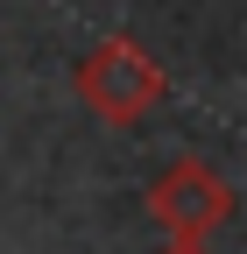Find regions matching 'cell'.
<instances>
[{
  "label": "cell",
  "mask_w": 247,
  "mask_h": 254,
  "mask_svg": "<svg viewBox=\"0 0 247 254\" xmlns=\"http://www.w3.org/2000/svg\"><path fill=\"white\" fill-rule=\"evenodd\" d=\"M71 85H78V99L99 113L106 127H134V120H148L170 99V71L134 36H106L99 50H85L78 71H71Z\"/></svg>",
  "instance_id": "cell-1"
},
{
  "label": "cell",
  "mask_w": 247,
  "mask_h": 254,
  "mask_svg": "<svg viewBox=\"0 0 247 254\" xmlns=\"http://www.w3.org/2000/svg\"><path fill=\"white\" fill-rule=\"evenodd\" d=\"M233 184L205 163V155H177V163L148 184V219L170 233V240H212L233 219Z\"/></svg>",
  "instance_id": "cell-2"
},
{
  "label": "cell",
  "mask_w": 247,
  "mask_h": 254,
  "mask_svg": "<svg viewBox=\"0 0 247 254\" xmlns=\"http://www.w3.org/2000/svg\"><path fill=\"white\" fill-rule=\"evenodd\" d=\"M163 254H205V240H170Z\"/></svg>",
  "instance_id": "cell-3"
}]
</instances>
